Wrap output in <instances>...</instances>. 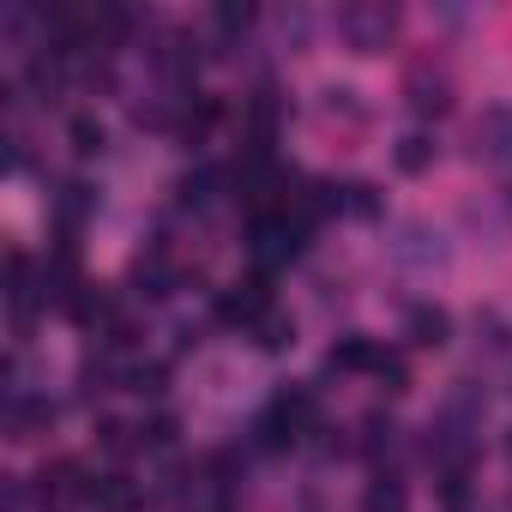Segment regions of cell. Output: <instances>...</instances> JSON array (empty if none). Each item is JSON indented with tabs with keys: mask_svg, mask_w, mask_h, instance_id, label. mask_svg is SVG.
I'll list each match as a JSON object with an SVG mask.
<instances>
[{
	"mask_svg": "<svg viewBox=\"0 0 512 512\" xmlns=\"http://www.w3.org/2000/svg\"><path fill=\"white\" fill-rule=\"evenodd\" d=\"M338 37L356 55H386L398 43V7L392 0H350V7L338 13Z\"/></svg>",
	"mask_w": 512,
	"mask_h": 512,
	"instance_id": "6da1fadb",
	"label": "cell"
},
{
	"mask_svg": "<svg viewBox=\"0 0 512 512\" xmlns=\"http://www.w3.org/2000/svg\"><path fill=\"white\" fill-rule=\"evenodd\" d=\"M302 241H308V229L290 223L284 211H260V217H253V229H247V247H253V260H260L266 272L272 266H290L296 253H302Z\"/></svg>",
	"mask_w": 512,
	"mask_h": 512,
	"instance_id": "7a4b0ae2",
	"label": "cell"
},
{
	"mask_svg": "<svg viewBox=\"0 0 512 512\" xmlns=\"http://www.w3.org/2000/svg\"><path fill=\"white\" fill-rule=\"evenodd\" d=\"M31 500H37L43 512H67V506L91 500V476H85V464H79V458H55V464H43V470L31 476Z\"/></svg>",
	"mask_w": 512,
	"mask_h": 512,
	"instance_id": "3957f363",
	"label": "cell"
},
{
	"mask_svg": "<svg viewBox=\"0 0 512 512\" xmlns=\"http://www.w3.org/2000/svg\"><path fill=\"white\" fill-rule=\"evenodd\" d=\"M386 253H392L398 266H410V272H440V266H446V247H440V235H434L428 223H416V217L392 223V241H386Z\"/></svg>",
	"mask_w": 512,
	"mask_h": 512,
	"instance_id": "277c9868",
	"label": "cell"
},
{
	"mask_svg": "<svg viewBox=\"0 0 512 512\" xmlns=\"http://www.w3.org/2000/svg\"><path fill=\"white\" fill-rule=\"evenodd\" d=\"M404 103H410L416 115H446V109H452V73L434 67L428 55L410 61V73H404Z\"/></svg>",
	"mask_w": 512,
	"mask_h": 512,
	"instance_id": "5b68a950",
	"label": "cell"
},
{
	"mask_svg": "<svg viewBox=\"0 0 512 512\" xmlns=\"http://www.w3.org/2000/svg\"><path fill=\"white\" fill-rule=\"evenodd\" d=\"M266 314H272V284H266V272L217 296V320H223V326H241V332H253V326H260Z\"/></svg>",
	"mask_w": 512,
	"mask_h": 512,
	"instance_id": "8992f818",
	"label": "cell"
},
{
	"mask_svg": "<svg viewBox=\"0 0 512 512\" xmlns=\"http://www.w3.org/2000/svg\"><path fill=\"white\" fill-rule=\"evenodd\" d=\"M49 422H55V404L49 398H31L25 386L7 392V440H37Z\"/></svg>",
	"mask_w": 512,
	"mask_h": 512,
	"instance_id": "52a82bcc",
	"label": "cell"
},
{
	"mask_svg": "<svg viewBox=\"0 0 512 512\" xmlns=\"http://www.w3.org/2000/svg\"><path fill=\"white\" fill-rule=\"evenodd\" d=\"M476 151H482L488 163L512 169V103L482 109V121H476Z\"/></svg>",
	"mask_w": 512,
	"mask_h": 512,
	"instance_id": "ba28073f",
	"label": "cell"
},
{
	"mask_svg": "<svg viewBox=\"0 0 512 512\" xmlns=\"http://www.w3.org/2000/svg\"><path fill=\"white\" fill-rule=\"evenodd\" d=\"M404 338L422 344V350H440V344L452 338V314H446L440 302H416V308L404 314Z\"/></svg>",
	"mask_w": 512,
	"mask_h": 512,
	"instance_id": "9c48e42d",
	"label": "cell"
},
{
	"mask_svg": "<svg viewBox=\"0 0 512 512\" xmlns=\"http://www.w3.org/2000/svg\"><path fill=\"white\" fill-rule=\"evenodd\" d=\"M374 362H380V344L362 338V332H344V338L326 350V368H332V374H374Z\"/></svg>",
	"mask_w": 512,
	"mask_h": 512,
	"instance_id": "30bf717a",
	"label": "cell"
},
{
	"mask_svg": "<svg viewBox=\"0 0 512 512\" xmlns=\"http://www.w3.org/2000/svg\"><path fill=\"white\" fill-rule=\"evenodd\" d=\"M133 284H139V296H145V302H169L181 278H175V266L163 260V253L151 247V253H139V260H133Z\"/></svg>",
	"mask_w": 512,
	"mask_h": 512,
	"instance_id": "8fae6325",
	"label": "cell"
},
{
	"mask_svg": "<svg viewBox=\"0 0 512 512\" xmlns=\"http://www.w3.org/2000/svg\"><path fill=\"white\" fill-rule=\"evenodd\" d=\"M91 500H97L103 512H133L145 494H139V482H133L127 470H109V476H91Z\"/></svg>",
	"mask_w": 512,
	"mask_h": 512,
	"instance_id": "7c38bea8",
	"label": "cell"
},
{
	"mask_svg": "<svg viewBox=\"0 0 512 512\" xmlns=\"http://www.w3.org/2000/svg\"><path fill=\"white\" fill-rule=\"evenodd\" d=\"M302 434H296V422L272 404V410H260V422H253V446H260V452H290Z\"/></svg>",
	"mask_w": 512,
	"mask_h": 512,
	"instance_id": "4fadbf2b",
	"label": "cell"
},
{
	"mask_svg": "<svg viewBox=\"0 0 512 512\" xmlns=\"http://www.w3.org/2000/svg\"><path fill=\"white\" fill-rule=\"evenodd\" d=\"M272 404L296 422V434H320V404H314V392H308V386H284Z\"/></svg>",
	"mask_w": 512,
	"mask_h": 512,
	"instance_id": "5bb4252c",
	"label": "cell"
},
{
	"mask_svg": "<svg viewBox=\"0 0 512 512\" xmlns=\"http://www.w3.org/2000/svg\"><path fill=\"white\" fill-rule=\"evenodd\" d=\"M362 512H410V488L398 482V476H374L368 488H362Z\"/></svg>",
	"mask_w": 512,
	"mask_h": 512,
	"instance_id": "9a60e30c",
	"label": "cell"
},
{
	"mask_svg": "<svg viewBox=\"0 0 512 512\" xmlns=\"http://www.w3.org/2000/svg\"><path fill=\"white\" fill-rule=\"evenodd\" d=\"M91 205H97V193H91L85 181H67V187L55 193V217H61V229L73 235V229H79V223L91 217Z\"/></svg>",
	"mask_w": 512,
	"mask_h": 512,
	"instance_id": "2e32d148",
	"label": "cell"
},
{
	"mask_svg": "<svg viewBox=\"0 0 512 512\" xmlns=\"http://www.w3.org/2000/svg\"><path fill=\"white\" fill-rule=\"evenodd\" d=\"M392 163H398L404 175H428V169H434V139H428V133H404V139L392 145Z\"/></svg>",
	"mask_w": 512,
	"mask_h": 512,
	"instance_id": "e0dca14e",
	"label": "cell"
},
{
	"mask_svg": "<svg viewBox=\"0 0 512 512\" xmlns=\"http://www.w3.org/2000/svg\"><path fill=\"white\" fill-rule=\"evenodd\" d=\"M247 25H253V7H247V0H217V7H211V31H217L223 43L247 37Z\"/></svg>",
	"mask_w": 512,
	"mask_h": 512,
	"instance_id": "ac0fdd59",
	"label": "cell"
},
{
	"mask_svg": "<svg viewBox=\"0 0 512 512\" xmlns=\"http://www.w3.org/2000/svg\"><path fill=\"white\" fill-rule=\"evenodd\" d=\"M320 115H326V121H350V127H362V103H356L350 85H326V91H320Z\"/></svg>",
	"mask_w": 512,
	"mask_h": 512,
	"instance_id": "d6986e66",
	"label": "cell"
},
{
	"mask_svg": "<svg viewBox=\"0 0 512 512\" xmlns=\"http://www.w3.org/2000/svg\"><path fill=\"white\" fill-rule=\"evenodd\" d=\"M253 344H260V350H290V344H296V320L272 308L260 326H253Z\"/></svg>",
	"mask_w": 512,
	"mask_h": 512,
	"instance_id": "ffe728a7",
	"label": "cell"
},
{
	"mask_svg": "<svg viewBox=\"0 0 512 512\" xmlns=\"http://www.w3.org/2000/svg\"><path fill=\"white\" fill-rule=\"evenodd\" d=\"M217 187H223V175H217V169H187L175 193H181V205H211V199H217Z\"/></svg>",
	"mask_w": 512,
	"mask_h": 512,
	"instance_id": "44dd1931",
	"label": "cell"
},
{
	"mask_svg": "<svg viewBox=\"0 0 512 512\" xmlns=\"http://www.w3.org/2000/svg\"><path fill=\"white\" fill-rule=\"evenodd\" d=\"M97 446H103L109 458H127V452H139L145 440H139V428H127V422L109 416V422H97Z\"/></svg>",
	"mask_w": 512,
	"mask_h": 512,
	"instance_id": "7402d4cb",
	"label": "cell"
},
{
	"mask_svg": "<svg viewBox=\"0 0 512 512\" xmlns=\"http://www.w3.org/2000/svg\"><path fill=\"white\" fill-rule=\"evenodd\" d=\"M392 440H398V428H392V416H362V452L368 458H380V452H392Z\"/></svg>",
	"mask_w": 512,
	"mask_h": 512,
	"instance_id": "603a6c76",
	"label": "cell"
},
{
	"mask_svg": "<svg viewBox=\"0 0 512 512\" xmlns=\"http://www.w3.org/2000/svg\"><path fill=\"white\" fill-rule=\"evenodd\" d=\"M67 139H73V151H79V157H97V151H103V121H97V115H73Z\"/></svg>",
	"mask_w": 512,
	"mask_h": 512,
	"instance_id": "cb8c5ba5",
	"label": "cell"
},
{
	"mask_svg": "<svg viewBox=\"0 0 512 512\" xmlns=\"http://www.w3.org/2000/svg\"><path fill=\"white\" fill-rule=\"evenodd\" d=\"M374 380H380V392H410V368H404V356H386L380 350V362H374Z\"/></svg>",
	"mask_w": 512,
	"mask_h": 512,
	"instance_id": "d4e9b609",
	"label": "cell"
},
{
	"mask_svg": "<svg viewBox=\"0 0 512 512\" xmlns=\"http://www.w3.org/2000/svg\"><path fill=\"white\" fill-rule=\"evenodd\" d=\"M175 434H181V422H175L169 410H157L151 422H139V440H145V446H157V452H169V446H175Z\"/></svg>",
	"mask_w": 512,
	"mask_h": 512,
	"instance_id": "484cf974",
	"label": "cell"
},
{
	"mask_svg": "<svg viewBox=\"0 0 512 512\" xmlns=\"http://www.w3.org/2000/svg\"><path fill=\"white\" fill-rule=\"evenodd\" d=\"M278 43L284 49H308V13L302 7H284L278 13Z\"/></svg>",
	"mask_w": 512,
	"mask_h": 512,
	"instance_id": "4316f807",
	"label": "cell"
},
{
	"mask_svg": "<svg viewBox=\"0 0 512 512\" xmlns=\"http://www.w3.org/2000/svg\"><path fill=\"white\" fill-rule=\"evenodd\" d=\"M338 205H344V211H356V217H380V199H374V187H368V181H350V187L338 193Z\"/></svg>",
	"mask_w": 512,
	"mask_h": 512,
	"instance_id": "83f0119b",
	"label": "cell"
},
{
	"mask_svg": "<svg viewBox=\"0 0 512 512\" xmlns=\"http://www.w3.org/2000/svg\"><path fill=\"white\" fill-rule=\"evenodd\" d=\"M163 380H169L163 362H133V368H127V392H139V398H145V392H163Z\"/></svg>",
	"mask_w": 512,
	"mask_h": 512,
	"instance_id": "f1b7e54d",
	"label": "cell"
},
{
	"mask_svg": "<svg viewBox=\"0 0 512 512\" xmlns=\"http://www.w3.org/2000/svg\"><path fill=\"white\" fill-rule=\"evenodd\" d=\"M506 458H512V428H506Z\"/></svg>",
	"mask_w": 512,
	"mask_h": 512,
	"instance_id": "f546056e",
	"label": "cell"
}]
</instances>
